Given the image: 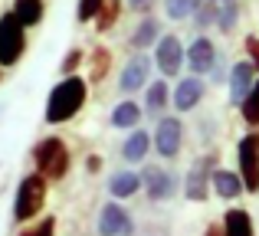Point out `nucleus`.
Masks as SVG:
<instances>
[{"mask_svg": "<svg viewBox=\"0 0 259 236\" xmlns=\"http://www.w3.org/2000/svg\"><path fill=\"white\" fill-rule=\"evenodd\" d=\"M223 236H253V220L246 210H230L223 217Z\"/></svg>", "mask_w": 259, "mask_h": 236, "instance_id": "nucleus-17", "label": "nucleus"}, {"mask_svg": "<svg viewBox=\"0 0 259 236\" xmlns=\"http://www.w3.org/2000/svg\"><path fill=\"white\" fill-rule=\"evenodd\" d=\"M53 233H56V220L46 217V220H39L33 230H26V233H20V236H53Z\"/></svg>", "mask_w": 259, "mask_h": 236, "instance_id": "nucleus-31", "label": "nucleus"}, {"mask_svg": "<svg viewBox=\"0 0 259 236\" xmlns=\"http://www.w3.org/2000/svg\"><path fill=\"white\" fill-rule=\"evenodd\" d=\"M148 76H151V59H148L145 53H138V56L125 66V72H121V79H118V89L125 92V96H132V92L145 89Z\"/></svg>", "mask_w": 259, "mask_h": 236, "instance_id": "nucleus-12", "label": "nucleus"}, {"mask_svg": "<svg viewBox=\"0 0 259 236\" xmlns=\"http://www.w3.org/2000/svg\"><path fill=\"white\" fill-rule=\"evenodd\" d=\"M210 174H213V158H197L194 167H190V174H187V180H184V194H187V200H207Z\"/></svg>", "mask_w": 259, "mask_h": 236, "instance_id": "nucleus-10", "label": "nucleus"}, {"mask_svg": "<svg viewBox=\"0 0 259 236\" xmlns=\"http://www.w3.org/2000/svg\"><path fill=\"white\" fill-rule=\"evenodd\" d=\"M138 187H141V174L118 171V174L112 177V184H108V191H112V197H132Z\"/></svg>", "mask_w": 259, "mask_h": 236, "instance_id": "nucleus-20", "label": "nucleus"}, {"mask_svg": "<svg viewBox=\"0 0 259 236\" xmlns=\"http://www.w3.org/2000/svg\"><path fill=\"white\" fill-rule=\"evenodd\" d=\"M82 105H85V82L76 72L63 76V82L53 85L50 99H46V121L50 125H63V121L76 118Z\"/></svg>", "mask_w": 259, "mask_h": 236, "instance_id": "nucleus-1", "label": "nucleus"}, {"mask_svg": "<svg viewBox=\"0 0 259 236\" xmlns=\"http://www.w3.org/2000/svg\"><path fill=\"white\" fill-rule=\"evenodd\" d=\"M154 63H158V69L164 72V76H177L184 66V46L181 39L174 36V33H167V36L158 39V46H154Z\"/></svg>", "mask_w": 259, "mask_h": 236, "instance_id": "nucleus-6", "label": "nucleus"}, {"mask_svg": "<svg viewBox=\"0 0 259 236\" xmlns=\"http://www.w3.org/2000/svg\"><path fill=\"white\" fill-rule=\"evenodd\" d=\"M141 184H145V191H148L151 200H167V197L177 194V177L167 174L164 167H148V171L141 174Z\"/></svg>", "mask_w": 259, "mask_h": 236, "instance_id": "nucleus-11", "label": "nucleus"}, {"mask_svg": "<svg viewBox=\"0 0 259 236\" xmlns=\"http://www.w3.org/2000/svg\"><path fill=\"white\" fill-rule=\"evenodd\" d=\"M167 99H171V92H167V82H151L148 85V99H145V105H148V112L151 115H161V112L167 109Z\"/></svg>", "mask_w": 259, "mask_h": 236, "instance_id": "nucleus-22", "label": "nucleus"}, {"mask_svg": "<svg viewBox=\"0 0 259 236\" xmlns=\"http://www.w3.org/2000/svg\"><path fill=\"white\" fill-rule=\"evenodd\" d=\"M13 17L23 26H36L43 20V0H13Z\"/></svg>", "mask_w": 259, "mask_h": 236, "instance_id": "nucleus-19", "label": "nucleus"}, {"mask_svg": "<svg viewBox=\"0 0 259 236\" xmlns=\"http://www.w3.org/2000/svg\"><path fill=\"white\" fill-rule=\"evenodd\" d=\"M158 39H161V23L154 17H148V20L138 23V30H135V36H132V46L135 50H148V46L158 43Z\"/></svg>", "mask_w": 259, "mask_h": 236, "instance_id": "nucleus-18", "label": "nucleus"}, {"mask_svg": "<svg viewBox=\"0 0 259 236\" xmlns=\"http://www.w3.org/2000/svg\"><path fill=\"white\" fill-rule=\"evenodd\" d=\"M213 82H227V63H223V56L217 53V63H213Z\"/></svg>", "mask_w": 259, "mask_h": 236, "instance_id": "nucleus-33", "label": "nucleus"}, {"mask_svg": "<svg viewBox=\"0 0 259 236\" xmlns=\"http://www.w3.org/2000/svg\"><path fill=\"white\" fill-rule=\"evenodd\" d=\"M108 69H112V53L99 46L95 56H92V76H89V79H92V82H102V79L108 76Z\"/></svg>", "mask_w": 259, "mask_h": 236, "instance_id": "nucleus-25", "label": "nucleus"}, {"mask_svg": "<svg viewBox=\"0 0 259 236\" xmlns=\"http://www.w3.org/2000/svg\"><path fill=\"white\" fill-rule=\"evenodd\" d=\"M141 121V109L135 102H121V105H115V112H112V125L115 128H135Z\"/></svg>", "mask_w": 259, "mask_h": 236, "instance_id": "nucleus-21", "label": "nucleus"}, {"mask_svg": "<svg viewBox=\"0 0 259 236\" xmlns=\"http://www.w3.org/2000/svg\"><path fill=\"white\" fill-rule=\"evenodd\" d=\"M99 233L102 236H132L135 233V223L132 217H128L125 207L118 204H105L99 213Z\"/></svg>", "mask_w": 259, "mask_h": 236, "instance_id": "nucleus-8", "label": "nucleus"}, {"mask_svg": "<svg viewBox=\"0 0 259 236\" xmlns=\"http://www.w3.org/2000/svg\"><path fill=\"white\" fill-rule=\"evenodd\" d=\"M200 99H203V79L200 76H187V79H181V82H177V89H174V109L177 112L197 109V105H200Z\"/></svg>", "mask_w": 259, "mask_h": 236, "instance_id": "nucleus-13", "label": "nucleus"}, {"mask_svg": "<svg viewBox=\"0 0 259 236\" xmlns=\"http://www.w3.org/2000/svg\"><path fill=\"white\" fill-rule=\"evenodd\" d=\"M33 161H36V174H43L46 180H59L69 171V151L59 138H43L33 148Z\"/></svg>", "mask_w": 259, "mask_h": 236, "instance_id": "nucleus-2", "label": "nucleus"}, {"mask_svg": "<svg viewBox=\"0 0 259 236\" xmlns=\"http://www.w3.org/2000/svg\"><path fill=\"white\" fill-rule=\"evenodd\" d=\"M79 63H82V50H69L66 59H63V66H59V72H63V76H72Z\"/></svg>", "mask_w": 259, "mask_h": 236, "instance_id": "nucleus-30", "label": "nucleus"}, {"mask_svg": "<svg viewBox=\"0 0 259 236\" xmlns=\"http://www.w3.org/2000/svg\"><path fill=\"white\" fill-rule=\"evenodd\" d=\"M210 184H213V191L220 194L223 200H236L243 194V180L236 177V174H230V171H213L210 174Z\"/></svg>", "mask_w": 259, "mask_h": 236, "instance_id": "nucleus-15", "label": "nucleus"}, {"mask_svg": "<svg viewBox=\"0 0 259 236\" xmlns=\"http://www.w3.org/2000/svg\"><path fill=\"white\" fill-rule=\"evenodd\" d=\"M197 4H200V0H164V10H167L171 20H184L197 10Z\"/></svg>", "mask_w": 259, "mask_h": 236, "instance_id": "nucleus-28", "label": "nucleus"}, {"mask_svg": "<svg viewBox=\"0 0 259 236\" xmlns=\"http://www.w3.org/2000/svg\"><path fill=\"white\" fill-rule=\"evenodd\" d=\"M190 17L197 20V26H213L217 23V0H200Z\"/></svg>", "mask_w": 259, "mask_h": 236, "instance_id": "nucleus-27", "label": "nucleus"}, {"mask_svg": "<svg viewBox=\"0 0 259 236\" xmlns=\"http://www.w3.org/2000/svg\"><path fill=\"white\" fill-rule=\"evenodd\" d=\"M217 4H223V0H217Z\"/></svg>", "mask_w": 259, "mask_h": 236, "instance_id": "nucleus-35", "label": "nucleus"}, {"mask_svg": "<svg viewBox=\"0 0 259 236\" xmlns=\"http://www.w3.org/2000/svg\"><path fill=\"white\" fill-rule=\"evenodd\" d=\"M102 4H105V0H79V23H89V20H95V13L102 10Z\"/></svg>", "mask_w": 259, "mask_h": 236, "instance_id": "nucleus-29", "label": "nucleus"}, {"mask_svg": "<svg viewBox=\"0 0 259 236\" xmlns=\"http://www.w3.org/2000/svg\"><path fill=\"white\" fill-rule=\"evenodd\" d=\"M184 59H187V66H190V72H194V76H207V72L213 69V63H217V46H213V39L197 36L194 43H190V50L184 53Z\"/></svg>", "mask_w": 259, "mask_h": 236, "instance_id": "nucleus-9", "label": "nucleus"}, {"mask_svg": "<svg viewBox=\"0 0 259 236\" xmlns=\"http://www.w3.org/2000/svg\"><path fill=\"white\" fill-rule=\"evenodd\" d=\"M43 200H46V177L43 174H26L17 187V200H13V217L20 223L33 220L39 210H43Z\"/></svg>", "mask_w": 259, "mask_h": 236, "instance_id": "nucleus-3", "label": "nucleus"}, {"mask_svg": "<svg viewBox=\"0 0 259 236\" xmlns=\"http://www.w3.org/2000/svg\"><path fill=\"white\" fill-rule=\"evenodd\" d=\"M26 50V26L13 17V10L0 13V66H17Z\"/></svg>", "mask_w": 259, "mask_h": 236, "instance_id": "nucleus-4", "label": "nucleus"}, {"mask_svg": "<svg viewBox=\"0 0 259 236\" xmlns=\"http://www.w3.org/2000/svg\"><path fill=\"white\" fill-rule=\"evenodd\" d=\"M240 174H243V191H259V131H249L240 141Z\"/></svg>", "mask_w": 259, "mask_h": 236, "instance_id": "nucleus-5", "label": "nucleus"}, {"mask_svg": "<svg viewBox=\"0 0 259 236\" xmlns=\"http://www.w3.org/2000/svg\"><path fill=\"white\" fill-rule=\"evenodd\" d=\"M253 82H256V69H253V63H236L233 69H230V102L233 105H240L243 99H246V92L253 89Z\"/></svg>", "mask_w": 259, "mask_h": 236, "instance_id": "nucleus-14", "label": "nucleus"}, {"mask_svg": "<svg viewBox=\"0 0 259 236\" xmlns=\"http://www.w3.org/2000/svg\"><path fill=\"white\" fill-rule=\"evenodd\" d=\"M151 4H154V0H128L132 10H151Z\"/></svg>", "mask_w": 259, "mask_h": 236, "instance_id": "nucleus-34", "label": "nucleus"}, {"mask_svg": "<svg viewBox=\"0 0 259 236\" xmlns=\"http://www.w3.org/2000/svg\"><path fill=\"white\" fill-rule=\"evenodd\" d=\"M246 53H249V63L259 72V36H246Z\"/></svg>", "mask_w": 259, "mask_h": 236, "instance_id": "nucleus-32", "label": "nucleus"}, {"mask_svg": "<svg viewBox=\"0 0 259 236\" xmlns=\"http://www.w3.org/2000/svg\"><path fill=\"white\" fill-rule=\"evenodd\" d=\"M118 0H105V4H102V10L95 13V23H99V30H112L115 26V20H118Z\"/></svg>", "mask_w": 259, "mask_h": 236, "instance_id": "nucleus-26", "label": "nucleus"}, {"mask_svg": "<svg viewBox=\"0 0 259 236\" xmlns=\"http://www.w3.org/2000/svg\"><path fill=\"white\" fill-rule=\"evenodd\" d=\"M148 148H151V134L148 131H132L125 141V148H121V158L132 161V164H138V161H145Z\"/></svg>", "mask_w": 259, "mask_h": 236, "instance_id": "nucleus-16", "label": "nucleus"}, {"mask_svg": "<svg viewBox=\"0 0 259 236\" xmlns=\"http://www.w3.org/2000/svg\"><path fill=\"white\" fill-rule=\"evenodd\" d=\"M181 141H184V125L177 118H161L158 128H154V148H158L161 158H177L181 151Z\"/></svg>", "mask_w": 259, "mask_h": 236, "instance_id": "nucleus-7", "label": "nucleus"}, {"mask_svg": "<svg viewBox=\"0 0 259 236\" xmlns=\"http://www.w3.org/2000/svg\"><path fill=\"white\" fill-rule=\"evenodd\" d=\"M236 20H240V4H236V0H223L220 10H217V26H220V33H233Z\"/></svg>", "mask_w": 259, "mask_h": 236, "instance_id": "nucleus-24", "label": "nucleus"}, {"mask_svg": "<svg viewBox=\"0 0 259 236\" xmlns=\"http://www.w3.org/2000/svg\"><path fill=\"white\" fill-rule=\"evenodd\" d=\"M240 112H243V121L249 128H259V79L253 82V89L246 92V99L240 102Z\"/></svg>", "mask_w": 259, "mask_h": 236, "instance_id": "nucleus-23", "label": "nucleus"}]
</instances>
